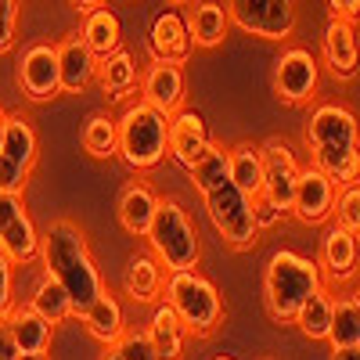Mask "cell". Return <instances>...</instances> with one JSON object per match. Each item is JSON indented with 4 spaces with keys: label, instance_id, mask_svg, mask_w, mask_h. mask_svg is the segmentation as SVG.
I'll use <instances>...</instances> for the list:
<instances>
[{
    "label": "cell",
    "instance_id": "cell-40",
    "mask_svg": "<svg viewBox=\"0 0 360 360\" xmlns=\"http://www.w3.org/2000/svg\"><path fill=\"white\" fill-rule=\"evenodd\" d=\"M22 213H25L22 195H8V191H0V231H4L8 224H15Z\"/></svg>",
    "mask_w": 360,
    "mask_h": 360
},
{
    "label": "cell",
    "instance_id": "cell-27",
    "mask_svg": "<svg viewBox=\"0 0 360 360\" xmlns=\"http://www.w3.org/2000/svg\"><path fill=\"white\" fill-rule=\"evenodd\" d=\"M227 169L238 191H245L249 198H256L263 191V155L256 144H234L227 148Z\"/></svg>",
    "mask_w": 360,
    "mask_h": 360
},
{
    "label": "cell",
    "instance_id": "cell-30",
    "mask_svg": "<svg viewBox=\"0 0 360 360\" xmlns=\"http://www.w3.org/2000/svg\"><path fill=\"white\" fill-rule=\"evenodd\" d=\"M332 307H335V295L328 292V288H321V292H314L303 307H299V314H295V321L292 324H299V332H303L307 339H317V342H328V328H332Z\"/></svg>",
    "mask_w": 360,
    "mask_h": 360
},
{
    "label": "cell",
    "instance_id": "cell-47",
    "mask_svg": "<svg viewBox=\"0 0 360 360\" xmlns=\"http://www.w3.org/2000/svg\"><path fill=\"white\" fill-rule=\"evenodd\" d=\"M0 141H4V112H0Z\"/></svg>",
    "mask_w": 360,
    "mask_h": 360
},
{
    "label": "cell",
    "instance_id": "cell-34",
    "mask_svg": "<svg viewBox=\"0 0 360 360\" xmlns=\"http://www.w3.org/2000/svg\"><path fill=\"white\" fill-rule=\"evenodd\" d=\"M191 180H195V188L205 195V191H213V188H220L224 180H231V169H227V148H209L205 152V159L202 162H195L191 169Z\"/></svg>",
    "mask_w": 360,
    "mask_h": 360
},
{
    "label": "cell",
    "instance_id": "cell-3",
    "mask_svg": "<svg viewBox=\"0 0 360 360\" xmlns=\"http://www.w3.org/2000/svg\"><path fill=\"white\" fill-rule=\"evenodd\" d=\"M148 249L152 256L176 274V270H195L198 266V256H202V245H198V231L191 224V217L184 213V205L173 202V198H159L155 205V217H152V227H148Z\"/></svg>",
    "mask_w": 360,
    "mask_h": 360
},
{
    "label": "cell",
    "instance_id": "cell-46",
    "mask_svg": "<svg viewBox=\"0 0 360 360\" xmlns=\"http://www.w3.org/2000/svg\"><path fill=\"white\" fill-rule=\"evenodd\" d=\"M353 299H356V307H360V281H356V288H353Z\"/></svg>",
    "mask_w": 360,
    "mask_h": 360
},
{
    "label": "cell",
    "instance_id": "cell-45",
    "mask_svg": "<svg viewBox=\"0 0 360 360\" xmlns=\"http://www.w3.org/2000/svg\"><path fill=\"white\" fill-rule=\"evenodd\" d=\"M18 360H47V353H18Z\"/></svg>",
    "mask_w": 360,
    "mask_h": 360
},
{
    "label": "cell",
    "instance_id": "cell-28",
    "mask_svg": "<svg viewBox=\"0 0 360 360\" xmlns=\"http://www.w3.org/2000/svg\"><path fill=\"white\" fill-rule=\"evenodd\" d=\"M98 79H101L105 98L123 101L130 90L137 86V65H134V58L123 47H119L115 54H108V58H101V62H98Z\"/></svg>",
    "mask_w": 360,
    "mask_h": 360
},
{
    "label": "cell",
    "instance_id": "cell-10",
    "mask_svg": "<svg viewBox=\"0 0 360 360\" xmlns=\"http://www.w3.org/2000/svg\"><path fill=\"white\" fill-rule=\"evenodd\" d=\"M317 79L321 65L307 47H288L274 62V90L285 105H307L317 94Z\"/></svg>",
    "mask_w": 360,
    "mask_h": 360
},
{
    "label": "cell",
    "instance_id": "cell-4",
    "mask_svg": "<svg viewBox=\"0 0 360 360\" xmlns=\"http://www.w3.org/2000/svg\"><path fill=\"white\" fill-rule=\"evenodd\" d=\"M119 130V155L130 169H155L166 159V130L169 119L155 112L152 105L134 101L123 108V115L115 119Z\"/></svg>",
    "mask_w": 360,
    "mask_h": 360
},
{
    "label": "cell",
    "instance_id": "cell-49",
    "mask_svg": "<svg viewBox=\"0 0 360 360\" xmlns=\"http://www.w3.org/2000/svg\"><path fill=\"white\" fill-rule=\"evenodd\" d=\"M173 4H184V0H173Z\"/></svg>",
    "mask_w": 360,
    "mask_h": 360
},
{
    "label": "cell",
    "instance_id": "cell-48",
    "mask_svg": "<svg viewBox=\"0 0 360 360\" xmlns=\"http://www.w3.org/2000/svg\"><path fill=\"white\" fill-rule=\"evenodd\" d=\"M213 360H234V356H213Z\"/></svg>",
    "mask_w": 360,
    "mask_h": 360
},
{
    "label": "cell",
    "instance_id": "cell-8",
    "mask_svg": "<svg viewBox=\"0 0 360 360\" xmlns=\"http://www.w3.org/2000/svg\"><path fill=\"white\" fill-rule=\"evenodd\" d=\"M227 18L263 40H288L295 33V0H227Z\"/></svg>",
    "mask_w": 360,
    "mask_h": 360
},
{
    "label": "cell",
    "instance_id": "cell-16",
    "mask_svg": "<svg viewBox=\"0 0 360 360\" xmlns=\"http://www.w3.org/2000/svg\"><path fill=\"white\" fill-rule=\"evenodd\" d=\"M356 270H360V238L332 224L321 238V274L332 285H342L356 278Z\"/></svg>",
    "mask_w": 360,
    "mask_h": 360
},
{
    "label": "cell",
    "instance_id": "cell-31",
    "mask_svg": "<svg viewBox=\"0 0 360 360\" xmlns=\"http://www.w3.org/2000/svg\"><path fill=\"white\" fill-rule=\"evenodd\" d=\"M332 349H353L360 346V307L353 295H339L332 307V328H328Z\"/></svg>",
    "mask_w": 360,
    "mask_h": 360
},
{
    "label": "cell",
    "instance_id": "cell-39",
    "mask_svg": "<svg viewBox=\"0 0 360 360\" xmlns=\"http://www.w3.org/2000/svg\"><path fill=\"white\" fill-rule=\"evenodd\" d=\"M252 217H256V227H259V231H266V227H274V224L285 220V213H281V209L270 202L266 195H256V198H252Z\"/></svg>",
    "mask_w": 360,
    "mask_h": 360
},
{
    "label": "cell",
    "instance_id": "cell-35",
    "mask_svg": "<svg viewBox=\"0 0 360 360\" xmlns=\"http://www.w3.org/2000/svg\"><path fill=\"white\" fill-rule=\"evenodd\" d=\"M332 217L339 227H346L349 234L360 238V184H346L339 195H335V209Z\"/></svg>",
    "mask_w": 360,
    "mask_h": 360
},
{
    "label": "cell",
    "instance_id": "cell-44",
    "mask_svg": "<svg viewBox=\"0 0 360 360\" xmlns=\"http://www.w3.org/2000/svg\"><path fill=\"white\" fill-rule=\"evenodd\" d=\"M332 360H360V346H353V349H332Z\"/></svg>",
    "mask_w": 360,
    "mask_h": 360
},
{
    "label": "cell",
    "instance_id": "cell-36",
    "mask_svg": "<svg viewBox=\"0 0 360 360\" xmlns=\"http://www.w3.org/2000/svg\"><path fill=\"white\" fill-rule=\"evenodd\" d=\"M112 353H115L119 360H159L155 349H152V339H148V332H123V339L112 346Z\"/></svg>",
    "mask_w": 360,
    "mask_h": 360
},
{
    "label": "cell",
    "instance_id": "cell-23",
    "mask_svg": "<svg viewBox=\"0 0 360 360\" xmlns=\"http://www.w3.org/2000/svg\"><path fill=\"white\" fill-rule=\"evenodd\" d=\"M79 317H83V324H86V332L94 335L98 342H105V346H115L119 339H123V332H127L123 307H119V299H115L112 292H101Z\"/></svg>",
    "mask_w": 360,
    "mask_h": 360
},
{
    "label": "cell",
    "instance_id": "cell-6",
    "mask_svg": "<svg viewBox=\"0 0 360 360\" xmlns=\"http://www.w3.org/2000/svg\"><path fill=\"white\" fill-rule=\"evenodd\" d=\"M205 209H209V220H213L217 234L231 249H252L259 242V227L252 217V198L245 191L234 188V180H224L220 188L205 191Z\"/></svg>",
    "mask_w": 360,
    "mask_h": 360
},
{
    "label": "cell",
    "instance_id": "cell-24",
    "mask_svg": "<svg viewBox=\"0 0 360 360\" xmlns=\"http://www.w3.org/2000/svg\"><path fill=\"white\" fill-rule=\"evenodd\" d=\"M83 44L94 51V58L101 62V58L115 54L119 47H123V25H119V15L112 8H94L83 15Z\"/></svg>",
    "mask_w": 360,
    "mask_h": 360
},
{
    "label": "cell",
    "instance_id": "cell-2",
    "mask_svg": "<svg viewBox=\"0 0 360 360\" xmlns=\"http://www.w3.org/2000/svg\"><path fill=\"white\" fill-rule=\"evenodd\" d=\"M321 288H324V274L317 259L288 252V249L270 256L266 274H263V299H266V314L278 324H292L299 307Z\"/></svg>",
    "mask_w": 360,
    "mask_h": 360
},
{
    "label": "cell",
    "instance_id": "cell-26",
    "mask_svg": "<svg viewBox=\"0 0 360 360\" xmlns=\"http://www.w3.org/2000/svg\"><path fill=\"white\" fill-rule=\"evenodd\" d=\"M227 8L220 0H198L191 8V18H188V29H191V44L195 47H220L224 37H227Z\"/></svg>",
    "mask_w": 360,
    "mask_h": 360
},
{
    "label": "cell",
    "instance_id": "cell-25",
    "mask_svg": "<svg viewBox=\"0 0 360 360\" xmlns=\"http://www.w3.org/2000/svg\"><path fill=\"white\" fill-rule=\"evenodd\" d=\"M155 205H159V195L148 188V184H130L119 198V224H123L127 234L134 238H144L148 227H152V217H155Z\"/></svg>",
    "mask_w": 360,
    "mask_h": 360
},
{
    "label": "cell",
    "instance_id": "cell-12",
    "mask_svg": "<svg viewBox=\"0 0 360 360\" xmlns=\"http://www.w3.org/2000/svg\"><path fill=\"white\" fill-rule=\"evenodd\" d=\"M213 148L209 141V127L195 108H180L169 115V130H166V155L173 162H180L184 169H191L195 162L205 159V152Z\"/></svg>",
    "mask_w": 360,
    "mask_h": 360
},
{
    "label": "cell",
    "instance_id": "cell-29",
    "mask_svg": "<svg viewBox=\"0 0 360 360\" xmlns=\"http://www.w3.org/2000/svg\"><path fill=\"white\" fill-rule=\"evenodd\" d=\"M0 252H4L11 263H29L40 256V231L33 227L29 213H22L15 224H8L0 231Z\"/></svg>",
    "mask_w": 360,
    "mask_h": 360
},
{
    "label": "cell",
    "instance_id": "cell-43",
    "mask_svg": "<svg viewBox=\"0 0 360 360\" xmlns=\"http://www.w3.org/2000/svg\"><path fill=\"white\" fill-rule=\"evenodd\" d=\"M72 8L86 15V11H94V8H105V0H72Z\"/></svg>",
    "mask_w": 360,
    "mask_h": 360
},
{
    "label": "cell",
    "instance_id": "cell-37",
    "mask_svg": "<svg viewBox=\"0 0 360 360\" xmlns=\"http://www.w3.org/2000/svg\"><path fill=\"white\" fill-rule=\"evenodd\" d=\"M15 25H18V0H0V54L15 47Z\"/></svg>",
    "mask_w": 360,
    "mask_h": 360
},
{
    "label": "cell",
    "instance_id": "cell-22",
    "mask_svg": "<svg viewBox=\"0 0 360 360\" xmlns=\"http://www.w3.org/2000/svg\"><path fill=\"white\" fill-rule=\"evenodd\" d=\"M166 288V274H162V263L152 252H141L127 263V274H123V292L134 299V303H155Z\"/></svg>",
    "mask_w": 360,
    "mask_h": 360
},
{
    "label": "cell",
    "instance_id": "cell-5",
    "mask_svg": "<svg viewBox=\"0 0 360 360\" xmlns=\"http://www.w3.org/2000/svg\"><path fill=\"white\" fill-rule=\"evenodd\" d=\"M166 303L176 310L191 335H213L224 321V299L217 285L202 278L198 270H176L166 281Z\"/></svg>",
    "mask_w": 360,
    "mask_h": 360
},
{
    "label": "cell",
    "instance_id": "cell-19",
    "mask_svg": "<svg viewBox=\"0 0 360 360\" xmlns=\"http://www.w3.org/2000/svg\"><path fill=\"white\" fill-rule=\"evenodd\" d=\"M58 72H62L65 94H83L98 79V58L83 44V37H69L58 44Z\"/></svg>",
    "mask_w": 360,
    "mask_h": 360
},
{
    "label": "cell",
    "instance_id": "cell-41",
    "mask_svg": "<svg viewBox=\"0 0 360 360\" xmlns=\"http://www.w3.org/2000/svg\"><path fill=\"white\" fill-rule=\"evenodd\" d=\"M328 11H332V18L356 22L360 18V0H328Z\"/></svg>",
    "mask_w": 360,
    "mask_h": 360
},
{
    "label": "cell",
    "instance_id": "cell-7",
    "mask_svg": "<svg viewBox=\"0 0 360 360\" xmlns=\"http://www.w3.org/2000/svg\"><path fill=\"white\" fill-rule=\"evenodd\" d=\"M37 166V130L25 115H4V141H0V191L22 195L29 173Z\"/></svg>",
    "mask_w": 360,
    "mask_h": 360
},
{
    "label": "cell",
    "instance_id": "cell-38",
    "mask_svg": "<svg viewBox=\"0 0 360 360\" xmlns=\"http://www.w3.org/2000/svg\"><path fill=\"white\" fill-rule=\"evenodd\" d=\"M11 259L0 252V321H8L11 307H15V274H11Z\"/></svg>",
    "mask_w": 360,
    "mask_h": 360
},
{
    "label": "cell",
    "instance_id": "cell-1",
    "mask_svg": "<svg viewBox=\"0 0 360 360\" xmlns=\"http://www.w3.org/2000/svg\"><path fill=\"white\" fill-rule=\"evenodd\" d=\"M40 256H44V270L65 288L69 303H72V314H83L105 292L101 274L94 266V256H90L86 238L76 224L54 220L40 234Z\"/></svg>",
    "mask_w": 360,
    "mask_h": 360
},
{
    "label": "cell",
    "instance_id": "cell-9",
    "mask_svg": "<svg viewBox=\"0 0 360 360\" xmlns=\"http://www.w3.org/2000/svg\"><path fill=\"white\" fill-rule=\"evenodd\" d=\"M310 152H349L360 148V123L346 105H317L307 123Z\"/></svg>",
    "mask_w": 360,
    "mask_h": 360
},
{
    "label": "cell",
    "instance_id": "cell-42",
    "mask_svg": "<svg viewBox=\"0 0 360 360\" xmlns=\"http://www.w3.org/2000/svg\"><path fill=\"white\" fill-rule=\"evenodd\" d=\"M0 360H18V346H15V339H11L4 321H0Z\"/></svg>",
    "mask_w": 360,
    "mask_h": 360
},
{
    "label": "cell",
    "instance_id": "cell-21",
    "mask_svg": "<svg viewBox=\"0 0 360 360\" xmlns=\"http://www.w3.org/2000/svg\"><path fill=\"white\" fill-rule=\"evenodd\" d=\"M4 324H8V332H11L18 353H47L51 349L54 324L44 314H37L29 303L25 307H11V314H8Z\"/></svg>",
    "mask_w": 360,
    "mask_h": 360
},
{
    "label": "cell",
    "instance_id": "cell-15",
    "mask_svg": "<svg viewBox=\"0 0 360 360\" xmlns=\"http://www.w3.org/2000/svg\"><path fill=\"white\" fill-rule=\"evenodd\" d=\"M148 51H152L155 62L184 65L188 58H191V51H195L188 18L180 15V11H162V15H155L152 33H148Z\"/></svg>",
    "mask_w": 360,
    "mask_h": 360
},
{
    "label": "cell",
    "instance_id": "cell-14",
    "mask_svg": "<svg viewBox=\"0 0 360 360\" xmlns=\"http://www.w3.org/2000/svg\"><path fill=\"white\" fill-rule=\"evenodd\" d=\"M335 195L339 188L328 180L317 166L310 169H299V180H295V195H292V213L299 224H324L328 217H332L335 209Z\"/></svg>",
    "mask_w": 360,
    "mask_h": 360
},
{
    "label": "cell",
    "instance_id": "cell-11",
    "mask_svg": "<svg viewBox=\"0 0 360 360\" xmlns=\"http://www.w3.org/2000/svg\"><path fill=\"white\" fill-rule=\"evenodd\" d=\"M259 155H263V191L259 195H266L281 213H292V195H295V180H299L295 152L285 141L274 137L259 148Z\"/></svg>",
    "mask_w": 360,
    "mask_h": 360
},
{
    "label": "cell",
    "instance_id": "cell-32",
    "mask_svg": "<svg viewBox=\"0 0 360 360\" xmlns=\"http://www.w3.org/2000/svg\"><path fill=\"white\" fill-rule=\"evenodd\" d=\"M79 144L86 155L94 159H112L119 155V130H115V119L112 115H90L86 127L79 134Z\"/></svg>",
    "mask_w": 360,
    "mask_h": 360
},
{
    "label": "cell",
    "instance_id": "cell-13",
    "mask_svg": "<svg viewBox=\"0 0 360 360\" xmlns=\"http://www.w3.org/2000/svg\"><path fill=\"white\" fill-rule=\"evenodd\" d=\"M18 86L29 101H51L62 94V72H58V47L33 44L18 62Z\"/></svg>",
    "mask_w": 360,
    "mask_h": 360
},
{
    "label": "cell",
    "instance_id": "cell-17",
    "mask_svg": "<svg viewBox=\"0 0 360 360\" xmlns=\"http://www.w3.org/2000/svg\"><path fill=\"white\" fill-rule=\"evenodd\" d=\"M324 51V65L332 69L335 79H353L360 69V44H356V29L346 18H328V29L321 37Z\"/></svg>",
    "mask_w": 360,
    "mask_h": 360
},
{
    "label": "cell",
    "instance_id": "cell-20",
    "mask_svg": "<svg viewBox=\"0 0 360 360\" xmlns=\"http://www.w3.org/2000/svg\"><path fill=\"white\" fill-rule=\"evenodd\" d=\"M188 328L176 317V310L169 303H159L152 310V324H148V339L159 360H184V342H188Z\"/></svg>",
    "mask_w": 360,
    "mask_h": 360
},
{
    "label": "cell",
    "instance_id": "cell-18",
    "mask_svg": "<svg viewBox=\"0 0 360 360\" xmlns=\"http://www.w3.org/2000/svg\"><path fill=\"white\" fill-rule=\"evenodd\" d=\"M141 101L152 105L155 112H162L166 119L184 108V72H180V65L155 62L141 76Z\"/></svg>",
    "mask_w": 360,
    "mask_h": 360
},
{
    "label": "cell",
    "instance_id": "cell-33",
    "mask_svg": "<svg viewBox=\"0 0 360 360\" xmlns=\"http://www.w3.org/2000/svg\"><path fill=\"white\" fill-rule=\"evenodd\" d=\"M29 307H33L37 314H44L51 324H58V321H65L69 314H72V303H69V295H65V288L58 285L51 274H44L40 278V285L33 288V295H29Z\"/></svg>",
    "mask_w": 360,
    "mask_h": 360
}]
</instances>
